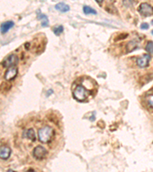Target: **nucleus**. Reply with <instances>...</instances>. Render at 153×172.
<instances>
[{
  "instance_id": "1",
  "label": "nucleus",
  "mask_w": 153,
  "mask_h": 172,
  "mask_svg": "<svg viewBox=\"0 0 153 172\" xmlns=\"http://www.w3.org/2000/svg\"><path fill=\"white\" fill-rule=\"evenodd\" d=\"M54 129L51 126H46L38 130V138L42 143H48L52 139Z\"/></svg>"
},
{
  "instance_id": "2",
  "label": "nucleus",
  "mask_w": 153,
  "mask_h": 172,
  "mask_svg": "<svg viewBox=\"0 0 153 172\" xmlns=\"http://www.w3.org/2000/svg\"><path fill=\"white\" fill-rule=\"evenodd\" d=\"M89 93L90 92L87 90L83 86H78L77 88L75 89V90L73 93V96H74V99L78 101H84L88 97Z\"/></svg>"
},
{
  "instance_id": "3",
  "label": "nucleus",
  "mask_w": 153,
  "mask_h": 172,
  "mask_svg": "<svg viewBox=\"0 0 153 172\" xmlns=\"http://www.w3.org/2000/svg\"><path fill=\"white\" fill-rule=\"evenodd\" d=\"M138 11L142 16L149 17L153 15V7L147 2H143L139 5Z\"/></svg>"
},
{
  "instance_id": "4",
  "label": "nucleus",
  "mask_w": 153,
  "mask_h": 172,
  "mask_svg": "<svg viewBox=\"0 0 153 172\" xmlns=\"http://www.w3.org/2000/svg\"><path fill=\"white\" fill-rule=\"evenodd\" d=\"M18 58L15 55H11L7 57L5 60L3 61V65L4 68H14L15 65L18 64Z\"/></svg>"
},
{
  "instance_id": "5",
  "label": "nucleus",
  "mask_w": 153,
  "mask_h": 172,
  "mask_svg": "<svg viewBox=\"0 0 153 172\" xmlns=\"http://www.w3.org/2000/svg\"><path fill=\"white\" fill-rule=\"evenodd\" d=\"M47 150L45 149L43 146L38 145L36 148H35L33 151V156L34 158L37 160H42L47 155Z\"/></svg>"
},
{
  "instance_id": "6",
  "label": "nucleus",
  "mask_w": 153,
  "mask_h": 172,
  "mask_svg": "<svg viewBox=\"0 0 153 172\" xmlns=\"http://www.w3.org/2000/svg\"><path fill=\"white\" fill-rule=\"evenodd\" d=\"M151 60V57L148 55H143L142 57L139 58L137 59V65L139 67V68H146L147 66L149 64V61Z\"/></svg>"
},
{
  "instance_id": "7",
  "label": "nucleus",
  "mask_w": 153,
  "mask_h": 172,
  "mask_svg": "<svg viewBox=\"0 0 153 172\" xmlns=\"http://www.w3.org/2000/svg\"><path fill=\"white\" fill-rule=\"evenodd\" d=\"M17 74H18L17 68H15V67L14 68H8L5 74V79L6 81H12V80H13L15 77H16Z\"/></svg>"
},
{
  "instance_id": "8",
  "label": "nucleus",
  "mask_w": 153,
  "mask_h": 172,
  "mask_svg": "<svg viewBox=\"0 0 153 172\" xmlns=\"http://www.w3.org/2000/svg\"><path fill=\"white\" fill-rule=\"evenodd\" d=\"M11 149L7 146H2L0 148V158L6 160L10 157Z\"/></svg>"
},
{
  "instance_id": "9",
  "label": "nucleus",
  "mask_w": 153,
  "mask_h": 172,
  "mask_svg": "<svg viewBox=\"0 0 153 172\" xmlns=\"http://www.w3.org/2000/svg\"><path fill=\"white\" fill-rule=\"evenodd\" d=\"M14 25H15L14 22H13L12 21H7L3 22L2 25H1V27H0L1 33H2V34H5L9 29L13 28Z\"/></svg>"
},
{
  "instance_id": "10",
  "label": "nucleus",
  "mask_w": 153,
  "mask_h": 172,
  "mask_svg": "<svg viewBox=\"0 0 153 172\" xmlns=\"http://www.w3.org/2000/svg\"><path fill=\"white\" fill-rule=\"evenodd\" d=\"M23 137L31 140L32 142H35L36 139L35 133V131L32 129H29L25 131L24 133H23Z\"/></svg>"
},
{
  "instance_id": "11",
  "label": "nucleus",
  "mask_w": 153,
  "mask_h": 172,
  "mask_svg": "<svg viewBox=\"0 0 153 172\" xmlns=\"http://www.w3.org/2000/svg\"><path fill=\"white\" fill-rule=\"evenodd\" d=\"M37 15H38V18L42 22V27H47V26H48L49 20L47 15L45 14H42L41 12H38Z\"/></svg>"
},
{
  "instance_id": "12",
  "label": "nucleus",
  "mask_w": 153,
  "mask_h": 172,
  "mask_svg": "<svg viewBox=\"0 0 153 172\" xmlns=\"http://www.w3.org/2000/svg\"><path fill=\"white\" fill-rule=\"evenodd\" d=\"M137 48H139V41H137L136 40L130 41L129 42H128L127 45H126V50L128 52L135 51Z\"/></svg>"
},
{
  "instance_id": "13",
  "label": "nucleus",
  "mask_w": 153,
  "mask_h": 172,
  "mask_svg": "<svg viewBox=\"0 0 153 172\" xmlns=\"http://www.w3.org/2000/svg\"><path fill=\"white\" fill-rule=\"evenodd\" d=\"M55 9L61 12H67L70 10V6L67 5L66 3H64V2H59L55 5Z\"/></svg>"
},
{
  "instance_id": "14",
  "label": "nucleus",
  "mask_w": 153,
  "mask_h": 172,
  "mask_svg": "<svg viewBox=\"0 0 153 172\" xmlns=\"http://www.w3.org/2000/svg\"><path fill=\"white\" fill-rule=\"evenodd\" d=\"M83 11H84V14L86 15H97V11H96L94 8H91L90 6H87V5H84L83 7Z\"/></svg>"
},
{
  "instance_id": "15",
  "label": "nucleus",
  "mask_w": 153,
  "mask_h": 172,
  "mask_svg": "<svg viewBox=\"0 0 153 172\" xmlns=\"http://www.w3.org/2000/svg\"><path fill=\"white\" fill-rule=\"evenodd\" d=\"M64 31V27L62 25H57L53 28V32L56 35H60Z\"/></svg>"
},
{
  "instance_id": "16",
  "label": "nucleus",
  "mask_w": 153,
  "mask_h": 172,
  "mask_svg": "<svg viewBox=\"0 0 153 172\" xmlns=\"http://www.w3.org/2000/svg\"><path fill=\"white\" fill-rule=\"evenodd\" d=\"M145 50L150 54H153V41H148L145 46Z\"/></svg>"
},
{
  "instance_id": "17",
  "label": "nucleus",
  "mask_w": 153,
  "mask_h": 172,
  "mask_svg": "<svg viewBox=\"0 0 153 172\" xmlns=\"http://www.w3.org/2000/svg\"><path fill=\"white\" fill-rule=\"evenodd\" d=\"M147 101H148V105L151 107L153 108V95H150L147 97Z\"/></svg>"
},
{
  "instance_id": "18",
  "label": "nucleus",
  "mask_w": 153,
  "mask_h": 172,
  "mask_svg": "<svg viewBox=\"0 0 153 172\" xmlns=\"http://www.w3.org/2000/svg\"><path fill=\"white\" fill-rule=\"evenodd\" d=\"M140 28L141 29H142V30H147V29H148V28H149V25H148V23H142L140 25Z\"/></svg>"
},
{
  "instance_id": "19",
  "label": "nucleus",
  "mask_w": 153,
  "mask_h": 172,
  "mask_svg": "<svg viewBox=\"0 0 153 172\" xmlns=\"http://www.w3.org/2000/svg\"><path fill=\"white\" fill-rule=\"evenodd\" d=\"M26 172H36V171L35 170H33V169H29V170H28Z\"/></svg>"
},
{
  "instance_id": "20",
  "label": "nucleus",
  "mask_w": 153,
  "mask_h": 172,
  "mask_svg": "<svg viewBox=\"0 0 153 172\" xmlns=\"http://www.w3.org/2000/svg\"><path fill=\"white\" fill-rule=\"evenodd\" d=\"M52 93H53V90H49V91H48V96H49V95H50V94H52Z\"/></svg>"
},
{
  "instance_id": "21",
  "label": "nucleus",
  "mask_w": 153,
  "mask_h": 172,
  "mask_svg": "<svg viewBox=\"0 0 153 172\" xmlns=\"http://www.w3.org/2000/svg\"><path fill=\"white\" fill-rule=\"evenodd\" d=\"M7 172H15V171H13L12 170H8V171H7Z\"/></svg>"
},
{
  "instance_id": "22",
  "label": "nucleus",
  "mask_w": 153,
  "mask_h": 172,
  "mask_svg": "<svg viewBox=\"0 0 153 172\" xmlns=\"http://www.w3.org/2000/svg\"><path fill=\"white\" fill-rule=\"evenodd\" d=\"M151 25H153V20H152V21H151Z\"/></svg>"
},
{
  "instance_id": "23",
  "label": "nucleus",
  "mask_w": 153,
  "mask_h": 172,
  "mask_svg": "<svg viewBox=\"0 0 153 172\" xmlns=\"http://www.w3.org/2000/svg\"><path fill=\"white\" fill-rule=\"evenodd\" d=\"M151 34H152V35H153V30H152V31H151Z\"/></svg>"
}]
</instances>
